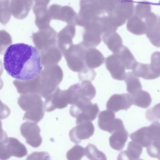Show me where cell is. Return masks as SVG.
<instances>
[{
	"label": "cell",
	"mask_w": 160,
	"mask_h": 160,
	"mask_svg": "<svg viewBox=\"0 0 160 160\" xmlns=\"http://www.w3.org/2000/svg\"><path fill=\"white\" fill-rule=\"evenodd\" d=\"M3 65L11 76L24 81L35 78L42 70L39 50L25 43L11 45L7 48L4 55Z\"/></svg>",
	"instance_id": "cell-1"
},
{
	"label": "cell",
	"mask_w": 160,
	"mask_h": 160,
	"mask_svg": "<svg viewBox=\"0 0 160 160\" xmlns=\"http://www.w3.org/2000/svg\"><path fill=\"white\" fill-rule=\"evenodd\" d=\"M63 73L59 65L45 67L38 75L39 94L42 98H47L54 92L63 79Z\"/></svg>",
	"instance_id": "cell-2"
},
{
	"label": "cell",
	"mask_w": 160,
	"mask_h": 160,
	"mask_svg": "<svg viewBox=\"0 0 160 160\" xmlns=\"http://www.w3.org/2000/svg\"><path fill=\"white\" fill-rule=\"evenodd\" d=\"M18 104L20 107L26 111L24 120L38 122L43 118V102L39 94H21L18 98Z\"/></svg>",
	"instance_id": "cell-3"
},
{
	"label": "cell",
	"mask_w": 160,
	"mask_h": 160,
	"mask_svg": "<svg viewBox=\"0 0 160 160\" xmlns=\"http://www.w3.org/2000/svg\"><path fill=\"white\" fill-rule=\"evenodd\" d=\"M99 112L97 104L84 97H77L70 109V115L76 118V124L95 120Z\"/></svg>",
	"instance_id": "cell-4"
},
{
	"label": "cell",
	"mask_w": 160,
	"mask_h": 160,
	"mask_svg": "<svg viewBox=\"0 0 160 160\" xmlns=\"http://www.w3.org/2000/svg\"><path fill=\"white\" fill-rule=\"evenodd\" d=\"M0 144V159L6 160L11 156L21 157L28 153L27 148L24 144L14 138L7 137L6 134H3Z\"/></svg>",
	"instance_id": "cell-5"
},
{
	"label": "cell",
	"mask_w": 160,
	"mask_h": 160,
	"mask_svg": "<svg viewBox=\"0 0 160 160\" xmlns=\"http://www.w3.org/2000/svg\"><path fill=\"white\" fill-rule=\"evenodd\" d=\"M87 48L82 43L72 45L63 54L68 67L73 72H78L86 67L85 55Z\"/></svg>",
	"instance_id": "cell-6"
},
{
	"label": "cell",
	"mask_w": 160,
	"mask_h": 160,
	"mask_svg": "<svg viewBox=\"0 0 160 160\" xmlns=\"http://www.w3.org/2000/svg\"><path fill=\"white\" fill-rule=\"evenodd\" d=\"M72 104V98L69 88L62 90L58 88L46 98L44 103V109L47 112H52L56 109L65 108L68 104Z\"/></svg>",
	"instance_id": "cell-7"
},
{
	"label": "cell",
	"mask_w": 160,
	"mask_h": 160,
	"mask_svg": "<svg viewBox=\"0 0 160 160\" xmlns=\"http://www.w3.org/2000/svg\"><path fill=\"white\" fill-rule=\"evenodd\" d=\"M57 38L56 32L49 27L41 29L39 32L33 33L32 35L33 43L40 52L56 46Z\"/></svg>",
	"instance_id": "cell-8"
},
{
	"label": "cell",
	"mask_w": 160,
	"mask_h": 160,
	"mask_svg": "<svg viewBox=\"0 0 160 160\" xmlns=\"http://www.w3.org/2000/svg\"><path fill=\"white\" fill-rule=\"evenodd\" d=\"M98 123L101 130L110 133L124 128L122 120L116 118L114 111L109 109L102 111L99 114Z\"/></svg>",
	"instance_id": "cell-9"
},
{
	"label": "cell",
	"mask_w": 160,
	"mask_h": 160,
	"mask_svg": "<svg viewBox=\"0 0 160 160\" xmlns=\"http://www.w3.org/2000/svg\"><path fill=\"white\" fill-rule=\"evenodd\" d=\"M36 123L27 122L20 126V132L26 139V142L35 148L40 147L42 143V138L40 135L41 129Z\"/></svg>",
	"instance_id": "cell-10"
},
{
	"label": "cell",
	"mask_w": 160,
	"mask_h": 160,
	"mask_svg": "<svg viewBox=\"0 0 160 160\" xmlns=\"http://www.w3.org/2000/svg\"><path fill=\"white\" fill-rule=\"evenodd\" d=\"M94 127L91 121L84 122L77 124L69 132V137L72 142L79 144L81 140L88 139L93 135Z\"/></svg>",
	"instance_id": "cell-11"
},
{
	"label": "cell",
	"mask_w": 160,
	"mask_h": 160,
	"mask_svg": "<svg viewBox=\"0 0 160 160\" xmlns=\"http://www.w3.org/2000/svg\"><path fill=\"white\" fill-rule=\"evenodd\" d=\"M48 12L52 19L62 20L72 25H78V18L70 7H61L59 5H53L50 6Z\"/></svg>",
	"instance_id": "cell-12"
},
{
	"label": "cell",
	"mask_w": 160,
	"mask_h": 160,
	"mask_svg": "<svg viewBox=\"0 0 160 160\" xmlns=\"http://www.w3.org/2000/svg\"><path fill=\"white\" fill-rule=\"evenodd\" d=\"M133 104L132 96L127 93L114 94L107 103V109L115 112L121 110H127Z\"/></svg>",
	"instance_id": "cell-13"
},
{
	"label": "cell",
	"mask_w": 160,
	"mask_h": 160,
	"mask_svg": "<svg viewBox=\"0 0 160 160\" xmlns=\"http://www.w3.org/2000/svg\"><path fill=\"white\" fill-rule=\"evenodd\" d=\"M106 66L114 79L120 81L124 80L126 68L119 59L114 56H110L107 58Z\"/></svg>",
	"instance_id": "cell-14"
},
{
	"label": "cell",
	"mask_w": 160,
	"mask_h": 160,
	"mask_svg": "<svg viewBox=\"0 0 160 160\" xmlns=\"http://www.w3.org/2000/svg\"><path fill=\"white\" fill-rule=\"evenodd\" d=\"M13 84L20 94H39L38 76L33 79L25 81L15 79Z\"/></svg>",
	"instance_id": "cell-15"
},
{
	"label": "cell",
	"mask_w": 160,
	"mask_h": 160,
	"mask_svg": "<svg viewBox=\"0 0 160 160\" xmlns=\"http://www.w3.org/2000/svg\"><path fill=\"white\" fill-rule=\"evenodd\" d=\"M71 87L73 91L75 100L78 97H86L91 100L96 95V89L91 81H82Z\"/></svg>",
	"instance_id": "cell-16"
},
{
	"label": "cell",
	"mask_w": 160,
	"mask_h": 160,
	"mask_svg": "<svg viewBox=\"0 0 160 160\" xmlns=\"http://www.w3.org/2000/svg\"><path fill=\"white\" fill-rule=\"evenodd\" d=\"M62 54L59 48H58L56 46L42 51L41 56L42 65L47 67L57 65L61 60Z\"/></svg>",
	"instance_id": "cell-17"
},
{
	"label": "cell",
	"mask_w": 160,
	"mask_h": 160,
	"mask_svg": "<svg viewBox=\"0 0 160 160\" xmlns=\"http://www.w3.org/2000/svg\"><path fill=\"white\" fill-rule=\"evenodd\" d=\"M75 33L74 25L70 24L58 34V48L62 54L72 45V39Z\"/></svg>",
	"instance_id": "cell-18"
},
{
	"label": "cell",
	"mask_w": 160,
	"mask_h": 160,
	"mask_svg": "<svg viewBox=\"0 0 160 160\" xmlns=\"http://www.w3.org/2000/svg\"><path fill=\"white\" fill-rule=\"evenodd\" d=\"M112 134L109 138L110 147L118 151L123 149L128 138V133L126 129L117 130Z\"/></svg>",
	"instance_id": "cell-19"
},
{
	"label": "cell",
	"mask_w": 160,
	"mask_h": 160,
	"mask_svg": "<svg viewBox=\"0 0 160 160\" xmlns=\"http://www.w3.org/2000/svg\"><path fill=\"white\" fill-rule=\"evenodd\" d=\"M142 151L143 147L141 145L134 141H131L128 143L127 150L121 152L118 159L138 160L140 158Z\"/></svg>",
	"instance_id": "cell-20"
},
{
	"label": "cell",
	"mask_w": 160,
	"mask_h": 160,
	"mask_svg": "<svg viewBox=\"0 0 160 160\" xmlns=\"http://www.w3.org/2000/svg\"><path fill=\"white\" fill-rule=\"evenodd\" d=\"M103 62V56L100 52L94 49L87 48L85 55L86 66L90 69H95L102 65Z\"/></svg>",
	"instance_id": "cell-21"
},
{
	"label": "cell",
	"mask_w": 160,
	"mask_h": 160,
	"mask_svg": "<svg viewBox=\"0 0 160 160\" xmlns=\"http://www.w3.org/2000/svg\"><path fill=\"white\" fill-rule=\"evenodd\" d=\"M131 139L144 148H148L152 143L148 133V127H143L130 135Z\"/></svg>",
	"instance_id": "cell-22"
},
{
	"label": "cell",
	"mask_w": 160,
	"mask_h": 160,
	"mask_svg": "<svg viewBox=\"0 0 160 160\" xmlns=\"http://www.w3.org/2000/svg\"><path fill=\"white\" fill-rule=\"evenodd\" d=\"M132 70L133 73L138 78H142L143 79L147 80L158 78L152 72L149 64L136 63Z\"/></svg>",
	"instance_id": "cell-23"
},
{
	"label": "cell",
	"mask_w": 160,
	"mask_h": 160,
	"mask_svg": "<svg viewBox=\"0 0 160 160\" xmlns=\"http://www.w3.org/2000/svg\"><path fill=\"white\" fill-rule=\"evenodd\" d=\"M132 96L133 104L141 108L148 107L152 102V98L149 93L145 91L140 90Z\"/></svg>",
	"instance_id": "cell-24"
},
{
	"label": "cell",
	"mask_w": 160,
	"mask_h": 160,
	"mask_svg": "<svg viewBox=\"0 0 160 160\" xmlns=\"http://www.w3.org/2000/svg\"><path fill=\"white\" fill-rule=\"evenodd\" d=\"M124 81L127 86V92L130 95H132L142 90V85L138 77L135 75L132 72H128L126 73Z\"/></svg>",
	"instance_id": "cell-25"
},
{
	"label": "cell",
	"mask_w": 160,
	"mask_h": 160,
	"mask_svg": "<svg viewBox=\"0 0 160 160\" xmlns=\"http://www.w3.org/2000/svg\"><path fill=\"white\" fill-rule=\"evenodd\" d=\"M85 151L86 156L90 160H107L105 154L92 144H88L85 148Z\"/></svg>",
	"instance_id": "cell-26"
},
{
	"label": "cell",
	"mask_w": 160,
	"mask_h": 160,
	"mask_svg": "<svg viewBox=\"0 0 160 160\" xmlns=\"http://www.w3.org/2000/svg\"><path fill=\"white\" fill-rule=\"evenodd\" d=\"M86 155L85 148L79 145H76L68 151L66 154L67 159L69 160H78Z\"/></svg>",
	"instance_id": "cell-27"
},
{
	"label": "cell",
	"mask_w": 160,
	"mask_h": 160,
	"mask_svg": "<svg viewBox=\"0 0 160 160\" xmlns=\"http://www.w3.org/2000/svg\"><path fill=\"white\" fill-rule=\"evenodd\" d=\"M148 133L152 142L160 143V123L154 121L148 127Z\"/></svg>",
	"instance_id": "cell-28"
},
{
	"label": "cell",
	"mask_w": 160,
	"mask_h": 160,
	"mask_svg": "<svg viewBox=\"0 0 160 160\" xmlns=\"http://www.w3.org/2000/svg\"><path fill=\"white\" fill-rule=\"evenodd\" d=\"M95 71L87 66L78 72V78L81 81H92L95 78Z\"/></svg>",
	"instance_id": "cell-29"
},
{
	"label": "cell",
	"mask_w": 160,
	"mask_h": 160,
	"mask_svg": "<svg viewBox=\"0 0 160 160\" xmlns=\"http://www.w3.org/2000/svg\"><path fill=\"white\" fill-rule=\"evenodd\" d=\"M146 118L149 121L160 119V103L148 109L146 113Z\"/></svg>",
	"instance_id": "cell-30"
},
{
	"label": "cell",
	"mask_w": 160,
	"mask_h": 160,
	"mask_svg": "<svg viewBox=\"0 0 160 160\" xmlns=\"http://www.w3.org/2000/svg\"><path fill=\"white\" fill-rule=\"evenodd\" d=\"M151 68L154 74L157 78L160 77V55L156 54L152 56V63L150 64Z\"/></svg>",
	"instance_id": "cell-31"
},
{
	"label": "cell",
	"mask_w": 160,
	"mask_h": 160,
	"mask_svg": "<svg viewBox=\"0 0 160 160\" xmlns=\"http://www.w3.org/2000/svg\"><path fill=\"white\" fill-rule=\"evenodd\" d=\"M147 151L150 156L160 160V146L151 144L147 148Z\"/></svg>",
	"instance_id": "cell-32"
},
{
	"label": "cell",
	"mask_w": 160,
	"mask_h": 160,
	"mask_svg": "<svg viewBox=\"0 0 160 160\" xmlns=\"http://www.w3.org/2000/svg\"></svg>",
	"instance_id": "cell-33"
}]
</instances>
